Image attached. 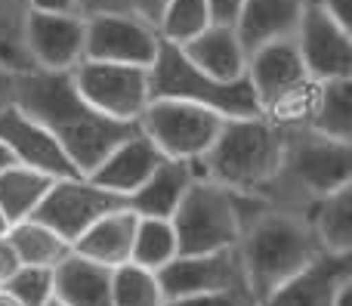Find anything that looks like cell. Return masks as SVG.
<instances>
[{"label": "cell", "instance_id": "cell-1", "mask_svg": "<svg viewBox=\"0 0 352 306\" xmlns=\"http://www.w3.org/2000/svg\"><path fill=\"white\" fill-rule=\"evenodd\" d=\"M16 105L59 140L80 173H90L124 136L136 130V124L115 121L93 109L74 90L68 72H25Z\"/></svg>", "mask_w": 352, "mask_h": 306}, {"label": "cell", "instance_id": "cell-2", "mask_svg": "<svg viewBox=\"0 0 352 306\" xmlns=\"http://www.w3.org/2000/svg\"><path fill=\"white\" fill-rule=\"evenodd\" d=\"M241 195V239L238 254L244 263L248 288L254 303L303 272L312 260L322 257L306 214L266 201L260 195Z\"/></svg>", "mask_w": 352, "mask_h": 306}, {"label": "cell", "instance_id": "cell-3", "mask_svg": "<svg viewBox=\"0 0 352 306\" xmlns=\"http://www.w3.org/2000/svg\"><path fill=\"white\" fill-rule=\"evenodd\" d=\"M287 127L266 115L226 118L213 146L195 158L198 177L248 195H263L281 171Z\"/></svg>", "mask_w": 352, "mask_h": 306}, {"label": "cell", "instance_id": "cell-4", "mask_svg": "<svg viewBox=\"0 0 352 306\" xmlns=\"http://www.w3.org/2000/svg\"><path fill=\"white\" fill-rule=\"evenodd\" d=\"M352 183V142L331 140L309 127H287L281 171L260 198L306 214L322 195Z\"/></svg>", "mask_w": 352, "mask_h": 306}, {"label": "cell", "instance_id": "cell-5", "mask_svg": "<svg viewBox=\"0 0 352 306\" xmlns=\"http://www.w3.org/2000/svg\"><path fill=\"white\" fill-rule=\"evenodd\" d=\"M244 78L256 96L260 115L281 127H300L306 121V109L318 80L309 78L294 37H281L254 50L248 56Z\"/></svg>", "mask_w": 352, "mask_h": 306}, {"label": "cell", "instance_id": "cell-6", "mask_svg": "<svg viewBox=\"0 0 352 306\" xmlns=\"http://www.w3.org/2000/svg\"><path fill=\"white\" fill-rule=\"evenodd\" d=\"M148 78H152V99H182V102H195L204 109L217 111L223 118H250L260 115L256 96L250 90L248 78L238 80H217L204 74L198 65H192L179 43L161 41L158 56L148 65Z\"/></svg>", "mask_w": 352, "mask_h": 306}, {"label": "cell", "instance_id": "cell-7", "mask_svg": "<svg viewBox=\"0 0 352 306\" xmlns=\"http://www.w3.org/2000/svg\"><path fill=\"white\" fill-rule=\"evenodd\" d=\"M170 223L179 254H210L223 248H238L241 195L207 177H195Z\"/></svg>", "mask_w": 352, "mask_h": 306}, {"label": "cell", "instance_id": "cell-8", "mask_svg": "<svg viewBox=\"0 0 352 306\" xmlns=\"http://www.w3.org/2000/svg\"><path fill=\"white\" fill-rule=\"evenodd\" d=\"M223 121V115L204 109V105L155 96L146 105V111L136 118V127L152 140V146L164 158L195 161L213 146Z\"/></svg>", "mask_w": 352, "mask_h": 306}, {"label": "cell", "instance_id": "cell-9", "mask_svg": "<svg viewBox=\"0 0 352 306\" xmlns=\"http://www.w3.org/2000/svg\"><path fill=\"white\" fill-rule=\"evenodd\" d=\"M68 74L74 80V90L96 111L115 121L136 124V118L152 102V78L146 65L80 59Z\"/></svg>", "mask_w": 352, "mask_h": 306}, {"label": "cell", "instance_id": "cell-10", "mask_svg": "<svg viewBox=\"0 0 352 306\" xmlns=\"http://www.w3.org/2000/svg\"><path fill=\"white\" fill-rule=\"evenodd\" d=\"M164 300L182 294H235L254 306L238 248H223L210 254H176L158 270Z\"/></svg>", "mask_w": 352, "mask_h": 306}, {"label": "cell", "instance_id": "cell-11", "mask_svg": "<svg viewBox=\"0 0 352 306\" xmlns=\"http://www.w3.org/2000/svg\"><path fill=\"white\" fill-rule=\"evenodd\" d=\"M118 208H127V198L102 189L99 183H93L90 177L80 173V177L53 179L41 208L34 210V220L47 223L53 232H59L62 239L74 245V239L84 229H90L102 214Z\"/></svg>", "mask_w": 352, "mask_h": 306}, {"label": "cell", "instance_id": "cell-12", "mask_svg": "<svg viewBox=\"0 0 352 306\" xmlns=\"http://www.w3.org/2000/svg\"><path fill=\"white\" fill-rule=\"evenodd\" d=\"M84 34V59L127 62V65H152L161 47V34L152 22L130 10L90 12Z\"/></svg>", "mask_w": 352, "mask_h": 306}, {"label": "cell", "instance_id": "cell-13", "mask_svg": "<svg viewBox=\"0 0 352 306\" xmlns=\"http://www.w3.org/2000/svg\"><path fill=\"white\" fill-rule=\"evenodd\" d=\"M306 72L312 80H349L352 78V31L328 10L309 0L294 31Z\"/></svg>", "mask_w": 352, "mask_h": 306}, {"label": "cell", "instance_id": "cell-14", "mask_svg": "<svg viewBox=\"0 0 352 306\" xmlns=\"http://www.w3.org/2000/svg\"><path fill=\"white\" fill-rule=\"evenodd\" d=\"M87 19L80 12H34L22 25V43L31 68L37 72H72L84 59Z\"/></svg>", "mask_w": 352, "mask_h": 306}, {"label": "cell", "instance_id": "cell-15", "mask_svg": "<svg viewBox=\"0 0 352 306\" xmlns=\"http://www.w3.org/2000/svg\"><path fill=\"white\" fill-rule=\"evenodd\" d=\"M0 140L10 149L16 164L31 167L37 173H47L53 179L80 177V171L68 158L65 149L59 146V140L31 115H25L19 105H10V109L0 111Z\"/></svg>", "mask_w": 352, "mask_h": 306}, {"label": "cell", "instance_id": "cell-16", "mask_svg": "<svg viewBox=\"0 0 352 306\" xmlns=\"http://www.w3.org/2000/svg\"><path fill=\"white\" fill-rule=\"evenodd\" d=\"M161 161H164V155H161L158 149L152 146V140L136 127L133 133L124 136V140L118 142L90 173H84V177H90L93 183H99L102 189L118 192V195L127 198L130 192L140 189V186L152 177V171L161 164Z\"/></svg>", "mask_w": 352, "mask_h": 306}, {"label": "cell", "instance_id": "cell-17", "mask_svg": "<svg viewBox=\"0 0 352 306\" xmlns=\"http://www.w3.org/2000/svg\"><path fill=\"white\" fill-rule=\"evenodd\" d=\"M352 276V254H322L254 306H331L337 285Z\"/></svg>", "mask_w": 352, "mask_h": 306}, {"label": "cell", "instance_id": "cell-18", "mask_svg": "<svg viewBox=\"0 0 352 306\" xmlns=\"http://www.w3.org/2000/svg\"><path fill=\"white\" fill-rule=\"evenodd\" d=\"M309 0H244L235 19V34L241 41L244 53H254L263 43L294 37Z\"/></svg>", "mask_w": 352, "mask_h": 306}, {"label": "cell", "instance_id": "cell-19", "mask_svg": "<svg viewBox=\"0 0 352 306\" xmlns=\"http://www.w3.org/2000/svg\"><path fill=\"white\" fill-rule=\"evenodd\" d=\"M198 171L195 161H182V158H164L158 167L152 171V177L133 189L127 195V208L136 217H158V220H170L179 208V201L186 198L188 186L195 183Z\"/></svg>", "mask_w": 352, "mask_h": 306}, {"label": "cell", "instance_id": "cell-20", "mask_svg": "<svg viewBox=\"0 0 352 306\" xmlns=\"http://www.w3.org/2000/svg\"><path fill=\"white\" fill-rule=\"evenodd\" d=\"M136 220L140 217L133 214L130 208H118L102 214L90 229L74 239V254L93 260L99 266H115L130 263V251H133V232H136Z\"/></svg>", "mask_w": 352, "mask_h": 306}, {"label": "cell", "instance_id": "cell-21", "mask_svg": "<svg viewBox=\"0 0 352 306\" xmlns=\"http://www.w3.org/2000/svg\"><path fill=\"white\" fill-rule=\"evenodd\" d=\"M179 50L192 59V65H198L201 72L217 80H238L244 78V68H248V53L232 25L210 22L204 31L179 43Z\"/></svg>", "mask_w": 352, "mask_h": 306}, {"label": "cell", "instance_id": "cell-22", "mask_svg": "<svg viewBox=\"0 0 352 306\" xmlns=\"http://www.w3.org/2000/svg\"><path fill=\"white\" fill-rule=\"evenodd\" d=\"M53 297L62 306H111V270L72 251L53 270Z\"/></svg>", "mask_w": 352, "mask_h": 306}, {"label": "cell", "instance_id": "cell-23", "mask_svg": "<svg viewBox=\"0 0 352 306\" xmlns=\"http://www.w3.org/2000/svg\"><path fill=\"white\" fill-rule=\"evenodd\" d=\"M303 127L331 140L352 142V78L349 80H318L306 109Z\"/></svg>", "mask_w": 352, "mask_h": 306}, {"label": "cell", "instance_id": "cell-24", "mask_svg": "<svg viewBox=\"0 0 352 306\" xmlns=\"http://www.w3.org/2000/svg\"><path fill=\"white\" fill-rule=\"evenodd\" d=\"M306 220L324 254H352V183L316 198Z\"/></svg>", "mask_w": 352, "mask_h": 306}, {"label": "cell", "instance_id": "cell-25", "mask_svg": "<svg viewBox=\"0 0 352 306\" xmlns=\"http://www.w3.org/2000/svg\"><path fill=\"white\" fill-rule=\"evenodd\" d=\"M6 235H10L22 266L56 270V266L74 251L72 241H65L59 232H53L47 223L34 220V217H28V220H22V223H12V226L6 229Z\"/></svg>", "mask_w": 352, "mask_h": 306}, {"label": "cell", "instance_id": "cell-26", "mask_svg": "<svg viewBox=\"0 0 352 306\" xmlns=\"http://www.w3.org/2000/svg\"><path fill=\"white\" fill-rule=\"evenodd\" d=\"M50 186H53V177H47V173H37L22 164L6 167L0 173V214L6 217V223L12 226V223L34 217Z\"/></svg>", "mask_w": 352, "mask_h": 306}, {"label": "cell", "instance_id": "cell-27", "mask_svg": "<svg viewBox=\"0 0 352 306\" xmlns=\"http://www.w3.org/2000/svg\"><path fill=\"white\" fill-rule=\"evenodd\" d=\"M179 254L176 245V232L170 220H158V217H140L133 232V251H130V263L142 266V270L158 272Z\"/></svg>", "mask_w": 352, "mask_h": 306}, {"label": "cell", "instance_id": "cell-28", "mask_svg": "<svg viewBox=\"0 0 352 306\" xmlns=\"http://www.w3.org/2000/svg\"><path fill=\"white\" fill-rule=\"evenodd\" d=\"M111 306H164L158 272L136 263H121L111 270Z\"/></svg>", "mask_w": 352, "mask_h": 306}, {"label": "cell", "instance_id": "cell-29", "mask_svg": "<svg viewBox=\"0 0 352 306\" xmlns=\"http://www.w3.org/2000/svg\"><path fill=\"white\" fill-rule=\"evenodd\" d=\"M210 25V12H207V0H167L164 12L158 19V34L161 41L186 43L198 31Z\"/></svg>", "mask_w": 352, "mask_h": 306}, {"label": "cell", "instance_id": "cell-30", "mask_svg": "<svg viewBox=\"0 0 352 306\" xmlns=\"http://www.w3.org/2000/svg\"><path fill=\"white\" fill-rule=\"evenodd\" d=\"M25 16H28L25 0H0V62L19 68V72H31V62L25 56L22 43Z\"/></svg>", "mask_w": 352, "mask_h": 306}, {"label": "cell", "instance_id": "cell-31", "mask_svg": "<svg viewBox=\"0 0 352 306\" xmlns=\"http://www.w3.org/2000/svg\"><path fill=\"white\" fill-rule=\"evenodd\" d=\"M0 288L19 306H47L53 300V270H43V266H19Z\"/></svg>", "mask_w": 352, "mask_h": 306}, {"label": "cell", "instance_id": "cell-32", "mask_svg": "<svg viewBox=\"0 0 352 306\" xmlns=\"http://www.w3.org/2000/svg\"><path fill=\"white\" fill-rule=\"evenodd\" d=\"M164 306H250L235 294H182L164 300Z\"/></svg>", "mask_w": 352, "mask_h": 306}, {"label": "cell", "instance_id": "cell-33", "mask_svg": "<svg viewBox=\"0 0 352 306\" xmlns=\"http://www.w3.org/2000/svg\"><path fill=\"white\" fill-rule=\"evenodd\" d=\"M22 74H25V72H19V68H12V65H6V62H0V111L10 109V105H16Z\"/></svg>", "mask_w": 352, "mask_h": 306}, {"label": "cell", "instance_id": "cell-34", "mask_svg": "<svg viewBox=\"0 0 352 306\" xmlns=\"http://www.w3.org/2000/svg\"><path fill=\"white\" fill-rule=\"evenodd\" d=\"M244 0H207V12H210L213 25H235L238 10Z\"/></svg>", "mask_w": 352, "mask_h": 306}, {"label": "cell", "instance_id": "cell-35", "mask_svg": "<svg viewBox=\"0 0 352 306\" xmlns=\"http://www.w3.org/2000/svg\"><path fill=\"white\" fill-rule=\"evenodd\" d=\"M19 254H16V248H12V241H10V235H0V285L6 282V278L12 276V272L19 270Z\"/></svg>", "mask_w": 352, "mask_h": 306}, {"label": "cell", "instance_id": "cell-36", "mask_svg": "<svg viewBox=\"0 0 352 306\" xmlns=\"http://www.w3.org/2000/svg\"><path fill=\"white\" fill-rule=\"evenodd\" d=\"M124 3H127V10L136 12L140 19H146V22H152V25H158V19H161V12H164L167 0H124Z\"/></svg>", "mask_w": 352, "mask_h": 306}, {"label": "cell", "instance_id": "cell-37", "mask_svg": "<svg viewBox=\"0 0 352 306\" xmlns=\"http://www.w3.org/2000/svg\"><path fill=\"white\" fill-rule=\"evenodd\" d=\"M25 3L34 12H80L78 0H25ZM80 16H84V12H80Z\"/></svg>", "mask_w": 352, "mask_h": 306}, {"label": "cell", "instance_id": "cell-38", "mask_svg": "<svg viewBox=\"0 0 352 306\" xmlns=\"http://www.w3.org/2000/svg\"><path fill=\"white\" fill-rule=\"evenodd\" d=\"M316 3L322 6V10H328L337 22L346 25V28L352 31V0H316Z\"/></svg>", "mask_w": 352, "mask_h": 306}, {"label": "cell", "instance_id": "cell-39", "mask_svg": "<svg viewBox=\"0 0 352 306\" xmlns=\"http://www.w3.org/2000/svg\"><path fill=\"white\" fill-rule=\"evenodd\" d=\"M78 10L84 12V16H90V12H118V10H127V3H124V0H78Z\"/></svg>", "mask_w": 352, "mask_h": 306}, {"label": "cell", "instance_id": "cell-40", "mask_svg": "<svg viewBox=\"0 0 352 306\" xmlns=\"http://www.w3.org/2000/svg\"><path fill=\"white\" fill-rule=\"evenodd\" d=\"M331 306H352V276H346L337 285L334 297H331Z\"/></svg>", "mask_w": 352, "mask_h": 306}, {"label": "cell", "instance_id": "cell-41", "mask_svg": "<svg viewBox=\"0 0 352 306\" xmlns=\"http://www.w3.org/2000/svg\"><path fill=\"white\" fill-rule=\"evenodd\" d=\"M16 161H12V155H10V149L3 146V140H0V173L6 171V167H12Z\"/></svg>", "mask_w": 352, "mask_h": 306}, {"label": "cell", "instance_id": "cell-42", "mask_svg": "<svg viewBox=\"0 0 352 306\" xmlns=\"http://www.w3.org/2000/svg\"><path fill=\"white\" fill-rule=\"evenodd\" d=\"M0 306H19L16 300H12V297L10 294H6V291L3 288H0Z\"/></svg>", "mask_w": 352, "mask_h": 306}, {"label": "cell", "instance_id": "cell-43", "mask_svg": "<svg viewBox=\"0 0 352 306\" xmlns=\"http://www.w3.org/2000/svg\"><path fill=\"white\" fill-rule=\"evenodd\" d=\"M6 229H10V223H6V217H3V214H0V235H3V232H6Z\"/></svg>", "mask_w": 352, "mask_h": 306}, {"label": "cell", "instance_id": "cell-44", "mask_svg": "<svg viewBox=\"0 0 352 306\" xmlns=\"http://www.w3.org/2000/svg\"><path fill=\"white\" fill-rule=\"evenodd\" d=\"M47 306H62V303H59V300H56V297H53V300H50Z\"/></svg>", "mask_w": 352, "mask_h": 306}]
</instances>
